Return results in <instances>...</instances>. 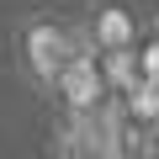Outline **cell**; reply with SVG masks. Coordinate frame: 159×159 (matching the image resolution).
I'll use <instances>...</instances> for the list:
<instances>
[{
    "instance_id": "cell-2",
    "label": "cell",
    "mask_w": 159,
    "mask_h": 159,
    "mask_svg": "<svg viewBox=\"0 0 159 159\" xmlns=\"http://www.w3.org/2000/svg\"><path fill=\"white\" fill-rule=\"evenodd\" d=\"M101 37H106L111 48H122V43H127V21H122V16H106V21H101Z\"/></svg>"
},
{
    "instance_id": "cell-1",
    "label": "cell",
    "mask_w": 159,
    "mask_h": 159,
    "mask_svg": "<svg viewBox=\"0 0 159 159\" xmlns=\"http://www.w3.org/2000/svg\"><path fill=\"white\" fill-rule=\"evenodd\" d=\"M27 69L37 85H58V80L74 69V43L58 27H32L27 32Z\"/></svg>"
}]
</instances>
